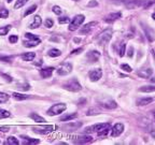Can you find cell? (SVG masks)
<instances>
[{
	"instance_id": "1",
	"label": "cell",
	"mask_w": 155,
	"mask_h": 145,
	"mask_svg": "<svg viewBox=\"0 0 155 145\" xmlns=\"http://www.w3.org/2000/svg\"><path fill=\"white\" fill-rule=\"evenodd\" d=\"M151 3V0H130V1H124L126 8L128 9H136L140 6H146Z\"/></svg>"
},
{
	"instance_id": "2",
	"label": "cell",
	"mask_w": 155,
	"mask_h": 145,
	"mask_svg": "<svg viewBox=\"0 0 155 145\" xmlns=\"http://www.w3.org/2000/svg\"><path fill=\"white\" fill-rule=\"evenodd\" d=\"M25 38L27 39V40H25L24 41V46H26V47H33V46H36V45H38L40 42H41V40L38 38V37H36L35 35H31V33H26L25 35Z\"/></svg>"
},
{
	"instance_id": "3",
	"label": "cell",
	"mask_w": 155,
	"mask_h": 145,
	"mask_svg": "<svg viewBox=\"0 0 155 145\" xmlns=\"http://www.w3.org/2000/svg\"><path fill=\"white\" fill-rule=\"evenodd\" d=\"M84 19H85V16L82 15V14H79V15H75L72 18V21L70 22L69 24V27L68 29L70 30V31H74V30H77L81 25H82V23L84 22Z\"/></svg>"
},
{
	"instance_id": "4",
	"label": "cell",
	"mask_w": 155,
	"mask_h": 145,
	"mask_svg": "<svg viewBox=\"0 0 155 145\" xmlns=\"http://www.w3.org/2000/svg\"><path fill=\"white\" fill-rule=\"evenodd\" d=\"M63 87H64L65 89L69 90V91H73V93L80 91V90L82 89V87H81V84L79 83L77 80H74V79H72V80L66 82V83L63 85Z\"/></svg>"
},
{
	"instance_id": "5",
	"label": "cell",
	"mask_w": 155,
	"mask_h": 145,
	"mask_svg": "<svg viewBox=\"0 0 155 145\" xmlns=\"http://www.w3.org/2000/svg\"><path fill=\"white\" fill-rule=\"evenodd\" d=\"M66 109H67L66 104H64V103H56V104L52 105L51 108L48 110V115H50V116L58 115V114H60V113L64 112Z\"/></svg>"
},
{
	"instance_id": "6",
	"label": "cell",
	"mask_w": 155,
	"mask_h": 145,
	"mask_svg": "<svg viewBox=\"0 0 155 145\" xmlns=\"http://www.w3.org/2000/svg\"><path fill=\"white\" fill-rule=\"evenodd\" d=\"M111 38H112V29L108 28L98 35V43L100 45H105L111 40Z\"/></svg>"
},
{
	"instance_id": "7",
	"label": "cell",
	"mask_w": 155,
	"mask_h": 145,
	"mask_svg": "<svg viewBox=\"0 0 155 145\" xmlns=\"http://www.w3.org/2000/svg\"><path fill=\"white\" fill-rule=\"evenodd\" d=\"M100 105L105 108V109H108V110H113V109H116L117 108V103L112 99H103V100H99L98 101Z\"/></svg>"
},
{
	"instance_id": "8",
	"label": "cell",
	"mask_w": 155,
	"mask_h": 145,
	"mask_svg": "<svg viewBox=\"0 0 155 145\" xmlns=\"http://www.w3.org/2000/svg\"><path fill=\"white\" fill-rule=\"evenodd\" d=\"M72 71V64L69 62H65L61 66H59L57 69V74L58 75H67Z\"/></svg>"
},
{
	"instance_id": "9",
	"label": "cell",
	"mask_w": 155,
	"mask_h": 145,
	"mask_svg": "<svg viewBox=\"0 0 155 145\" xmlns=\"http://www.w3.org/2000/svg\"><path fill=\"white\" fill-rule=\"evenodd\" d=\"M88 76H90L92 82H97V81H99L101 79V76H102V71H101L100 68L90 70V73H88Z\"/></svg>"
},
{
	"instance_id": "10",
	"label": "cell",
	"mask_w": 155,
	"mask_h": 145,
	"mask_svg": "<svg viewBox=\"0 0 155 145\" xmlns=\"http://www.w3.org/2000/svg\"><path fill=\"white\" fill-rule=\"evenodd\" d=\"M124 131V125L123 124H115V125L113 126L112 129H111V137L113 138H116V137H119L121 135Z\"/></svg>"
},
{
	"instance_id": "11",
	"label": "cell",
	"mask_w": 155,
	"mask_h": 145,
	"mask_svg": "<svg viewBox=\"0 0 155 145\" xmlns=\"http://www.w3.org/2000/svg\"><path fill=\"white\" fill-rule=\"evenodd\" d=\"M108 124H96V125H93V126H90V127H87L85 128L84 132L85 133H93V132H98L100 131L102 128H105Z\"/></svg>"
},
{
	"instance_id": "12",
	"label": "cell",
	"mask_w": 155,
	"mask_h": 145,
	"mask_svg": "<svg viewBox=\"0 0 155 145\" xmlns=\"http://www.w3.org/2000/svg\"><path fill=\"white\" fill-rule=\"evenodd\" d=\"M92 141H93V138L90 135H81V137L74 138L73 140L75 144H86V143H90Z\"/></svg>"
},
{
	"instance_id": "13",
	"label": "cell",
	"mask_w": 155,
	"mask_h": 145,
	"mask_svg": "<svg viewBox=\"0 0 155 145\" xmlns=\"http://www.w3.org/2000/svg\"><path fill=\"white\" fill-rule=\"evenodd\" d=\"M54 128H55L54 126H43V127H33V131H35V132H38V133H40V134H45V133L52 132Z\"/></svg>"
},
{
	"instance_id": "14",
	"label": "cell",
	"mask_w": 155,
	"mask_h": 145,
	"mask_svg": "<svg viewBox=\"0 0 155 145\" xmlns=\"http://www.w3.org/2000/svg\"><path fill=\"white\" fill-rule=\"evenodd\" d=\"M152 73H153L152 69H150V68H143V69H140L137 72V75L139 77H142V79H149L152 75Z\"/></svg>"
},
{
	"instance_id": "15",
	"label": "cell",
	"mask_w": 155,
	"mask_h": 145,
	"mask_svg": "<svg viewBox=\"0 0 155 145\" xmlns=\"http://www.w3.org/2000/svg\"><path fill=\"white\" fill-rule=\"evenodd\" d=\"M54 70H55V68H53V67L42 68L41 70H40V75H41V77H43V79H48V77L51 76Z\"/></svg>"
},
{
	"instance_id": "16",
	"label": "cell",
	"mask_w": 155,
	"mask_h": 145,
	"mask_svg": "<svg viewBox=\"0 0 155 145\" xmlns=\"http://www.w3.org/2000/svg\"><path fill=\"white\" fill-rule=\"evenodd\" d=\"M97 25V23L96 22H90V23H88V24H86V25H84L83 26V28L81 29L80 30V33L81 35H84V33H90L92 30L94 29V27Z\"/></svg>"
},
{
	"instance_id": "17",
	"label": "cell",
	"mask_w": 155,
	"mask_h": 145,
	"mask_svg": "<svg viewBox=\"0 0 155 145\" xmlns=\"http://www.w3.org/2000/svg\"><path fill=\"white\" fill-rule=\"evenodd\" d=\"M82 126V122H70V124H66L63 126V129H66L67 131H73L77 130Z\"/></svg>"
},
{
	"instance_id": "18",
	"label": "cell",
	"mask_w": 155,
	"mask_h": 145,
	"mask_svg": "<svg viewBox=\"0 0 155 145\" xmlns=\"http://www.w3.org/2000/svg\"><path fill=\"white\" fill-rule=\"evenodd\" d=\"M121 16H122V13H121V12L110 13L109 15L106 16L105 21H106L107 23H112V22H114V21H116V19L121 18Z\"/></svg>"
},
{
	"instance_id": "19",
	"label": "cell",
	"mask_w": 155,
	"mask_h": 145,
	"mask_svg": "<svg viewBox=\"0 0 155 145\" xmlns=\"http://www.w3.org/2000/svg\"><path fill=\"white\" fill-rule=\"evenodd\" d=\"M100 57V53L97 51H90L87 54V59L90 60V62H95L98 60V58Z\"/></svg>"
},
{
	"instance_id": "20",
	"label": "cell",
	"mask_w": 155,
	"mask_h": 145,
	"mask_svg": "<svg viewBox=\"0 0 155 145\" xmlns=\"http://www.w3.org/2000/svg\"><path fill=\"white\" fill-rule=\"evenodd\" d=\"M42 24V21H41V17L39 15H36L35 16V19H33V22L29 25V28L30 29H36L38 28V27H40V25Z\"/></svg>"
},
{
	"instance_id": "21",
	"label": "cell",
	"mask_w": 155,
	"mask_h": 145,
	"mask_svg": "<svg viewBox=\"0 0 155 145\" xmlns=\"http://www.w3.org/2000/svg\"><path fill=\"white\" fill-rule=\"evenodd\" d=\"M154 99L153 98H141L137 101V105H140V106H143V105H148L150 104L151 102H153Z\"/></svg>"
},
{
	"instance_id": "22",
	"label": "cell",
	"mask_w": 155,
	"mask_h": 145,
	"mask_svg": "<svg viewBox=\"0 0 155 145\" xmlns=\"http://www.w3.org/2000/svg\"><path fill=\"white\" fill-rule=\"evenodd\" d=\"M35 57H36V54L32 53V52H29V53H26V54L22 55V59L25 61H31L35 59Z\"/></svg>"
},
{
	"instance_id": "23",
	"label": "cell",
	"mask_w": 155,
	"mask_h": 145,
	"mask_svg": "<svg viewBox=\"0 0 155 145\" xmlns=\"http://www.w3.org/2000/svg\"><path fill=\"white\" fill-rule=\"evenodd\" d=\"M77 113H72V114H67V115H64L63 117H60V120L61 122H68V120H72V119L77 118Z\"/></svg>"
},
{
	"instance_id": "24",
	"label": "cell",
	"mask_w": 155,
	"mask_h": 145,
	"mask_svg": "<svg viewBox=\"0 0 155 145\" xmlns=\"http://www.w3.org/2000/svg\"><path fill=\"white\" fill-rule=\"evenodd\" d=\"M109 130H111V125H110V124H108V125H107L105 128H102L101 130H100V131L97 132V134L99 135V137H102V135H103V137H106L107 133L109 132Z\"/></svg>"
},
{
	"instance_id": "25",
	"label": "cell",
	"mask_w": 155,
	"mask_h": 145,
	"mask_svg": "<svg viewBox=\"0 0 155 145\" xmlns=\"http://www.w3.org/2000/svg\"><path fill=\"white\" fill-rule=\"evenodd\" d=\"M30 118L33 119V120L37 122H45V118L41 117V116L38 115V114H36V113H31V114H30Z\"/></svg>"
},
{
	"instance_id": "26",
	"label": "cell",
	"mask_w": 155,
	"mask_h": 145,
	"mask_svg": "<svg viewBox=\"0 0 155 145\" xmlns=\"http://www.w3.org/2000/svg\"><path fill=\"white\" fill-rule=\"evenodd\" d=\"M4 144L6 145H18V140L14 137H9L6 139V141L4 142Z\"/></svg>"
},
{
	"instance_id": "27",
	"label": "cell",
	"mask_w": 155,
	"mask_h": 145,
	"mask_svg": "<svg viewBox=\"0 0 155 145\" xmlns=\"http://www.w3.org/2000/svg\"><path fill=\"white\" fill-rule=\"evenodd\" d=\"M12 96L15 100H25V99H29V98H30V96L23 95V93H13Z\"/></svg>"
},
{
	"instance_id": "28",
	"label": "cell",
	"mask_w": 155,
	"mask_h": 145,
	"mask_svg": "<svg viewBox=\"0 0 155 145\" xmlns=\"http://www.w3.org/2000/svg\"><path fill=\"white\" fill-rule=\"evenodd\" d=\"M61 52L57 48H52L50 51L48 52V56H51V57H58V56H60Z\"/></svg>"
},
{
	"instance_id": "29",
	"label": "cell",
	"mask_w": 155,
	"mask_h": 145,
	"mask_svg": "<svg viewBox=\"0 0 155 145\" xmlns=\"http://www.w3.org/2000/svg\"><path fill=\"white\" fill-rule=\"evenodd\" d=\"M125 50H126V44L125 43H121L119 46V51H117V53H119V56H121V57H123L124 55H125Z\"/></svg>"
},
{
	"instance_id": "30",
	"label": "cell",
	"mask_w": 155,
	"mask_h": 145,
	"mask_svg": "<svg viewBox=\"0 0 155 145\" xmlns=\"http://www.w3.org/2000/svg\"><path fill=\"white\" fill-rule=\"evenodd\" d=\"M139 90L142 93H152V91H155V86H143Z\"/></svg>"
},
{
	"instance_id": "31",
	"label": "cell",
	"mask_w": 155,
	"mask_h": 145,
	"mask_svg": "<svg viewBox=\"0 0 155 145\" xmlns=\"http://www.w3.org/2000/svg\"><path fill=\"white\" fill-rule=\"evenodd\" d=\"M10 29H11L10 25L4 26V27H0V35H6L10 31Z\"/></svg>"
},
{
	"instance_id": "32",
	"label": "cell",
	"mask_w": 155,
	"mask_h": 145,
	"mask_svg": "<svg viewBox=\"0 0 155 145\" xmlns=\"http://www.w3.org/2000/svg\"><path fill=\"white\" fill-rule=\"evenodd\" d=\"M37 10V4H33V6H29L28 9L26 10V12H25V14L24 15L25 16H28V15H30L31 13H33Z\"/></svg>"
},
{
	"instance_id": "33",
	"label": "cell",
	"mask_w": 155,
	"mask_h": 145,
	"mask_svg": "<svg viewBox=\"0 0 155 145\" xmlns=\"http://www.w3.org/2000/svg\"><path fill=\"white\" fill-rule=\"evenodd\" d=\"M9 98H10L9 95H6V93H0V104L6 102V101L9 100Z\"/></svg>"
},
{
	"instance_id": "34",
	"label": "cell",
	"mask_w": 155,
	"mask_h": 145,
	"mask_svg": "<svg viewBox=\"0 0 155 145\" xmlns=\"http://www.w3.org/2000/svg\"><path fill=\"white\" fill-rule=\"evenodd\" d=\"M10 116H11L10 112H8V111L3 109H0V118H8Z\"/></svg>"
},
{
	"instance_id": "35",
	"label": "cell",
	"mask_w": 155,
	"mask_h": 145,
	"mask_svg": "<svg viewBox=\"0 0 155 145\" xmlns=\"http://www.w3.org/2000/svg\"><path fill=\"white\" fill-rule=\"evenodd\" d=\"M27 1H28V0H16V3L14 4V9H19V8H22Z\"/></svg>"
},
{
	"instance_id": "36",
	"label": "cell",
	"mask_w": 155,
	"mask_h": 145,
	"mask_svg": "<svg viewBox=\"0 0 155 145\" xmlns=\"http://www.w3.org/2000/svg\"><path fill=\"white\" fill-rule=\"evenodd\" d=\"M26 141H24V144H38L39 140H35V139L30 138H25Z\"/></svg>"
},
{
	"instance_id": "37",
	"label": "cell",
	"mask_w": 155,
	"mask_h": 145,
	"mask_svg": "<svg viewBox=\"0 0 155 145\" xmlns=\"http://www.w3.org/2000/svg\"><path fill=\"white\" fill-rule=\"evenodd\" d=\"M9 16V11L6 9L0 10V18H6Z\"/></svg>"
},
{
	"instance_id": "38",
	"label": "cell",
	"mask_w": 155,
	"mask_h": 145,
	"mask_svg": "<svg viewBox=\"0 0 155 145\" xmlns=\"http://www.w3.org/2000/svg\"><path fill=\"white\" fill-rule=\"evenodd\" d=\"M100 113V110L98 109H90L88 111H87L86 115H97V114H99Z\"/></svg>"
},
{
	"instance_id": "39",
	"label": "cell",
	"mask_w": 155,
	"mask_h": 145,
	"mask_svg": "<svg viewBox=\"0 0 155 145\" xmlns=\"http://www.w3.org/2000/svg\"><path fill=\"white\" fill-rule=\"evenodd\" d=\"M44 25H45V27H48V28H52L53 25H54V22H53V19H51V18H46L44 22Z\"/></svg>"
},
{
	"instance_id": "40",
	"label": "cell",
	"mask_w": 155,
	"mask_h": 145,
	"mask_svg": "<svg viewBox=\"0 0 155 145\" xmlns=\"http://www.w3.org/2000/svg\"><path fill=\"white\" fill-rule=\"evenodd\" d=\"M53 12H54L55 14H57V15H60L61 13H63V10L60 9V6H53Z\"/></svg>"
},
{
	"instance_id": "41",
	"label": "cell",
	"mask_w": 155,
	"mask_h": 145,
	"mask_svg": "<svg viewBox=\"0 0 155 145\" xmlns=\"http://www.w3.org/2000/svg\"><path fill=\"white\" fill-rule=\"evenodd\" d=\"M69 21H70V18L67 17V16H64V17L58 18V23H59V24H67V23H69Z\"/></svg>"
},
{
	"instance_id": "42",
	"label": "cell",
	"mask_w": 155,
	"mask_h": 145,
	"mask_svg": "<svg viewBox=\"0 0 155 145\" xmlns=\"http://www.w3.org/2000/svg\"><path fill=\"white\" fill-rule=\"evenodd\" d=\"M121 68H122V70L126 71V72H132V67H129L128 64H122V66H121Z\"/></svg>"
},
{
	"instance_id": "43",
	"label": "cell",
	"mask_w": 155,
	"mask_h": 145,
	"mask_svg": "<svg viewBox=\"0 0 155 145\" xmlns=\"http://www.w3.org/2000/svg\"><path fill=\"white\" fill-rule=\"evenodd\" d=\"M9 41L11 42V43H16V42L18 41V37H17V35H11V37L9 38Z\"/></svg>"
},
{
	"instance_id": "44",
	"label": "cell",
	"mask_w": 155,
	"mask_h": 145,
	"mask_svg": "<svg viewBox=\"0 0 155 145\" xmlns=\"http://www.w3.org/2000/svg\"><path fill=\"white\" fill-rule=\"evenodd\" d=\"M0 60L1 61H4V62H11V60H12V57H3V56H0Z\"/></svg>"
},
{
	"instance_id": "45",
	"label": "cell",
	"mask_w": 155,
	"mask_h": 145,
	"mask_svg": "<svg viewBox=\"0 0 155 145\" xmlns=\"http://www.w3.org/2000/svg\"><path fill=\"white\" fill-rule=\"evenodd\" d=\"M83 52V48L80 47V48H77V50H73V51L71 52V55H77V54H80Z\"/></svg>"
},
{
	"instance_id": "46",
	"label": "cell",
	"mask_w": 155,
	"mask_h": 145,
	"mask_svg": "<svg viewBox=\"0 0 155 145\" xmlns=\"http://www.w3.org/2000/svg\"><path fill=\"white\" fill-rule=\"evenodd\" d=\"M88 6H98V2L97 1H95V0H90V2L87 4Z\"/></svg>"
},
{
	"instance_id": "47",
	"label": "cell",
	"mask_w": 155,
	"mask_h": 145,
	"mask_svg": "<svg viewBox=\"0 0 155 145\" xmlns=\"http://www.w3.org/2000/svg\"><path fill=\"white\" fill-rule=\"evenodd\" d=\"M10 128L9 127H6V126H3V127H0V131H2V132H6V131H9Z\"/></svg>"
},
{
	"instance_id": "48",
	"label": "cell",
	"mask_w": 155,
	"mask_h": 145,
	"mask_svg": "<svg viewBox=\"0 0 155 145\" xmlns=\"http://www.w3.org/2000/svg\"><path fill=\"white\" fill-rule=\"evenodd\" d=\"M2 76L4 77V79L8 81V82H12V77L9 76V75H6V74H2Z\"/></svg>"
},
{
	"instance_id": "49",
	"label": "cell",
	"mask_w": 155,
	"mask_h": 145,
	"mask_svg": "<svg viewBox=\"0 0 155 145\" xmlns=\"http://www.w3.org/2000/svg\"><path fill=\"white\" fill-rule=\"evenodd\" d=\"M132 52H134V48L132 47H129V50H128V57H132V55H134V53H132Z\"/></svg>"
},
{
	"instance_id": "50",
	"label": "cell",
	"mask_w": 155,
	"mask_h": 145,
	"mask_svg": "<svg viewBox=\"0 0 155 145\" xmlns=\"http://www.w3.org/2000/svg\"><path fill=\"white\" fill-rule=\"evenodd\" d=\"M73 41L75 42V43H79V42L81 41V39H79V38H74V39H73Z\"/></svg>"
},
{
	"instance_id": "51",
	"label": "cell",
	"mask_w": 155,
	"mask_h": 145,
	"mask_svg": "<svg viewBox=\"0 0 155 145\" xmlns=\"http://www.w3.org/2000/svg\"><path fill=\"white\" fill-rule=\"evenodd\" d=\"M151 135H152V137H153V138L155 139V130H153V131L151 132Z\"/></svg>"
},
{
	"instance_id": "52",
	"label": "cell",
	"mask_w": 155,
	"mask_h": 145,
	"mask_svg": "<svg viewBox=\"0 0 155 145\" xmlns=\"http://www.w3.org/2000/svg\"><path fill=\"white\" fill-rule=\"evenodd\" d=\"M152 18H153V19L155 21V12L153 13V14H152Z\"/></svg>"
},
{
	"instance_id": "53",
	"label": "cell",
	"mask_w": 155,
	"mask_h": 145,
	"mask_svg": "<svg viewBox=\"0 0 155 145\" xmlns=\"http://www.w3.org/2000/svg\"><path fill=\"white\" fill-rule=\"evenodd\" d=\"M152 54H153V57H154V59H155V52L152 51Z\"/></svg>"
},
{
	"instance_id": "54",
	"label": "cell",
	"mask_w": 155,
	"mask_h": 145,
	"mask_svg": "<svg viewBox=\"0 0 155 145\" xmlns=\"http://www.w3.org/2000/svg\"><path fill=\"white\" fill-rule=\"evenodd\" d=\"M153 115H154V118H155V110H154V112H153Z\"/></svg>"
},
{
	"instance_id": "55",
	"label": "cell",
	"mask_w": 155,
	"mask_h": 145,
	"mask_svg": "<svg viewBox=\"0 0 155 145\" xmlns=\"http://www.w3.org/2000/svg\"><path fill=\"white\" fill-rule=\"evenodd\" d=\"M11 1H12V0H8V2H9V3L11 2Z\"/></svg>"
},
{
	"instance_id": "56",
	"label": "cell",
	"mask_w": 155,
	"mask_h": 145,
	"mask_svg": "<svg viewBox=\"0 0 155 145\" xmlns=\"http://www.w3.org/2000/svg\"><path fill=\"white\" fill-rule=\"evenodd\" d=\"M74 1H79V0H74Z\"/></svg>"
}]
</instances>
